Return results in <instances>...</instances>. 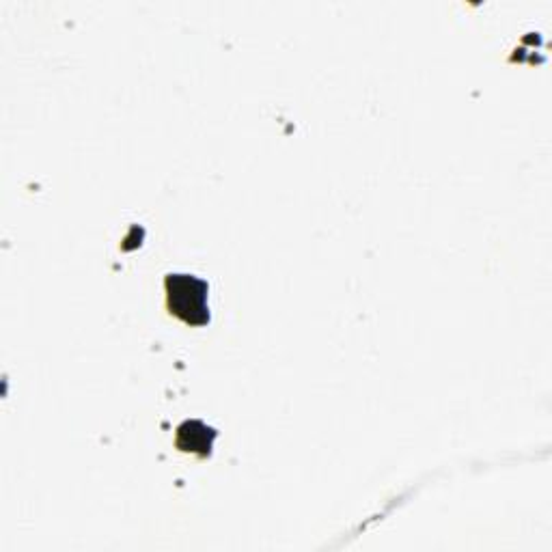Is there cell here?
<instances>
[{
  "label": "cell",
  "mask_w": 552,
  "mask_h": 552,
  "mask_svg": "<svg viewBox=\"0 0 552 552\" xmlns=\"http://www.w3.org/2000/svg\"><path fill=\"white\" fill-rule=\"evenodd\" d=\"M169 311L179 320L192 326H203L210 322L207 311V283L190 274H169L167 276Z\"/></svg>",
  "instance_id": "1"
},
{
  "label": "cell",
  "mask_w": 552,
  "mask_h": 552,
  "mask_svg": "<svg viewBox=\"0 0 552 552\" xmlns=\"http://www.w3.org/2000/svg\"><path fill=\"white\" fill-rule=\"evenodd\" d=\"M199 421H190V423H184L182 427H179V434L177 436H188V440L184 438V440H177V447L179 449H184V451H199V453H207L205 449H203V445H199V440H201V443H205L207 447H212V440H214V436H216V432L212 430V427H203V430H201V434H197V430H199Z\"/></svg>",
  "instance_id": "2"
}]
</instances>
